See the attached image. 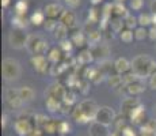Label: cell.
<instances>
[{
	"mask_svg": "<svg viewBox=\"0 0 156 136\" xmlns=\"http://www.w3.org/2000/svg\"><path fill=\"white\" fill-rule=\"evenodd\" d=\"M152 63H154V60L149 56H147V54H140V56L134 57L133 61H132V71H133L140 79L151 76Z\"/></svg>",
	"mask_w": 156,
	"mask_h": 136,
	"instance_id": "6da1fadb",
	"label": "cell"
},
{
	"mask_svg": "<svg viewBox=\"0 0 156 136\" xmlns=\"http://www.w3.org/2000/svg\"><path fill=\"white\" fill-rule=\"evenodd\" d=\"M20 64L18 63V60L11 59V57H5L2 63V74L4 80L7 82H14L16 79H19L20 76Z\"/></svg>",
	"mask_w": 156,
	"mask_h": 136,
	"instance_id": "7a4b0ae2",
	"label": "cell"
},
{
	"mask_svg": "<svg viewBox=\"0 0 156 136\" xmlns=\"http://www.w3.org/2000/svg\"><path fill=\"white\" fill-rule=\"evenodd\" d=\"M26 49L29 50L33 56H44L49 49V44L46 40H44L41 35H29Z\"/></svg>",
	"mask_w": 156,
	"mask_h": 136,
	"instance_id": "3957f363",
	"label": "cell"
},
{
	"mask_svg": "<svg viewBox=\"0 0 156 136\" xmlns=\"http://www.w3.org/2000/svg\"><path fill=\"white\" fill-rule=\"evenodd\" d=\"M29 40V35L25 33V30L22 29H12L8 34V42H10L11 48L15 49H22L26 46Z\"/></svg>",
	"mask_w": 156,
	"mask_h": 136,
	"instance_id": "277c9868",
	"label": "cell"
},
{
	"mask_svg": "<svg viewBox=\"0 0 156 136\" xmlns=\"http://www.w3.org/2000/svg\"><path fill=\"white\" fill-rule=\"evenodd\" d=\"M115 112L113 110L112 108L109 106H102L98 109V113L97 116H95V120L94 121H98L101 124H103V125H112V124H114V121H115Z\"/></svg>",
	"mask_w": 156,
	"mask_h": 136,
	"instance_id": "5b68a950",
	"label": "cell"
},
{
	"mask_svg": "<svg viewBox=\"0 0 156 136\" xmlns=\"http://www.w3.org/2000/svg\"><path fill=\"white\" fill-rule=\"evenodd\" d=\"M79 108L87 119H90V121H94L95 120V116H97L98 109H99L97 102L92 101V99H84V101H82L79 104Z\"/></svg>",
	"mask_w": 156,
	"mask_h": 136,
	"instance_id": "8992f818",
	"label": "cell"
},
{
	"mask_svg": "<svg viewBox=\"0 0 156 136\" xmlns=\"http://www.w3.org/2000/svg\"><path fill=\"white\" fill-rule=\"evenodd\" d=\"M5 101L11 109H19L23 105V99L19 94V90L16 89H8L5 93Z\"/></svg>",
	"mask_w": 156,
	"mask_h": 136,
	"instance_id": "52a82bcc",
	"label": "cell"
},
{
	"mask_svg": "<svg viewBox=\"0 0 156 136\" xmlns=\"http://www.w3.org/2000/svg\"><path fill=\"white\" fill-rule=\"evenodd\" d=\"M14 129L19 136H30L34 128L29 119H18L14 124Z\"/></svg>",
	"mask_w": 156,
	"mask_h": 136,
	"instance_id": "ba28073f",
	"label": "cell"
},
{
	"mask_svg": "<svg viewBox=\"0 0 156 136\" xmlns=\"http://www.w3.org/2000/svg\"><path fill=\"white\" fill-rule=\"evenodd\" d=\"M65 94H67V90H65V87L62 86L61 83H53L50 84L49 87H48V90L45 91V95L48 97H53V98L56 99H60V101H62L64 99Z\"/></svg>",
	"mask_w": 156,
	"mask_h": 136,
	"instance_id": "9c48e42d",
	"label": "cell"
},
{
	"mask_svg": "<svg viewBox=\"0 0 156 136\" xmlns=\"http://www.w3.org/2000/svg\"><path fill=\"white\" fill-rule=\"evenodd\" d=\"M30 61H31L33 68L37 72H40V74H45L48 71V68H49V60L45 56H33Z\"/></svg>",
	"mask_w": 156,
	"mask_h": 136,
	"instance_id": "30bf717a",
	"label": "cell"
},
{
	"mask_svg": "<svg viewBox=\"0 0 156 136\" xmlns=\"http://www.w3.org/2000/svg\"><path fill=\"white\" fill-rule=\"evenodd\" d=\"M88 134L90 136H110V131L107 125H103L98 121H92L90 124Z\"/></svg>",
	"mask_w": 156,
	"mask_h": 136,
	"instance_id": "8fae6325",
	"label": "cell"
},
{
	"mask_svg": "<svg viewBox=\"0 0 156 136\" xmlns=\"http://www.w3.org/2000/svg\"><path fill=\"white\" fill-rule=\"evenodd\" d=\"M62 11H64V8L58 3H49L44 8V14L46 15V18H50V19H56L57 17H61Z\"/></svg>",
	"mask_w": 156,
	"mask_h": 136,
	"instance_id": "7c38bea8",
	"label": "cell"
},
{
	"mask_svg": "<svg viewBox=\"0 0 156 136\" xmlns=\"http://www.w3.org/2000/svg\"><path fill=\"white\" fill-rule=\"evenodd\" d=\"M92 56H94V60H98V61H105L109 56V46L105 44H97L92 46L91 49Z\"/></svg>",
	"mask_w": 156,
	"mask_h": 136,
	"instance_id": "4fadbf2b",
	"label": "cell"
},
{
	"mask_svg": "<svg viewBox=\"0 0 156 136\" xmlns=\"http://www.w3.org/2000/svg\"><path fill=\"white\" fill-rule=\"evenodd\" d=\"M140 101L137 98H133V97H130V98H125L124 101H122V105H121V109H122V113L125 114H130L136 108L140 106Z\"/></svg>",
	"mask_w": 156,
	"mask_h": 136,
	"instance_id": "5bb4252c",
	"label": "cell"
},
{
	"mask_svg": "<svg viewBox=\"0 0 156 136\" xmlns=\"http://www.w3.org/2000/svg\"><path fill=\"white\" fill-rule=\"evenodd\" d=\"M114 69H115L117 74L125 75L126 72H129L132 69V63H129L124 57H119V59H117L114 61Z\"/></svg>",
	"mask_w": 156,
	"mask_h": 136,
	"instance_id": "9a60e30c",
	"label": "cell"
},
{
	"mask_svg": "<svg viewBox=\"0 0 156 136\" xmlns=\"http://www.w3.org/2000/svg\"><path fill=\"white\" fill-rule=\"evenodd\" d=\"M60 23L67 26L68 29H72V27L76 26V15L72 13V11L64 10L61 14V17H60Z\"/></svg>",
	"mask_w": 156,
	"mask_h": 136,
	"instance_id": "2e32d148",
	"label": "cell"
},
{
	"mask_svg": "<svg viewBox=\"0 0 156 136\" xmlns=\"http://www.w3.org/2000/svg\"><path fill=\"white\" fill-rule=\"evenodd\" d=\"M144 89H145V87H144V84L140 80H136V82H133V83H130V84H126V93L130 97L140 95L144 91Z\"/></svg>",
	"mask_w": 156,
	"mask_h": 136,
	"instance_id": "e0dca14e",
	"label": "cell"
},
{
	"mask_svg": "<svg viewBox=\"0 0 156 136\" xmlns=\"http://www.w3.org/2000/svg\"><path fill=\"white\" fill-rule=\"evenodd\" d=\"M53 37L56 38L57 41H65L68 37V27L64 26L62 23H58L57 27L55 29V31H53Z\"/></svg>",
	"mask_w": 156,
	"mask_h": 136,
	"instance_id": "ac0fdd59",
	"label": "cell"
},
{
	"mask_svg": "<svg viewBox=\"0 0 156 136\" xmlns=\"http://www.w3.org/2000/svg\"><path fill=\"white\" fill-rule=\"evenodd\" d=\"M45 105H46V109L50 112V113H55V112H58L60 109H61L62 101L53 98V97H48V98H46V102H45Z\"/></svg>",
	"mask_w": 156,
	"mask_h": 136,
	"instance_id": "d6986e66",
	"label": "cell"
},
{
	"mask_svg": "<svg viewBox=\"0 0 156 136\" xmlns=\"http://www.w3.org/2000/svg\"><path fill=\"white\" fill-rule=\"evenodd\" d=\"M144 116H145V110H144L143 105H140L139 108H136L130 114H129L130 120H132V121H133L134 124H141Z\"/></svg>",
	"mask_w": 156,
	"mask_h": 136,
	"instance_id": "ffe728a7",
	"label": "cell"
},
{
	"mask_svg": "<svg viewBox=\"0 0 156 136\" xmlns=\"http://www.w3.org/2000/svg\"><path fill=\"white\" fill-rule=\"evenodd\" d=\"M19 94H20V97H22L23 102H30V101H33V99H34L35 93H34V90H33L31 87L23 86V87H20V89H19Z\"/></svg>",
	"mask_w": 156,
	"mask_h": 136,
	"instance_id": "44dd1931",
	"label": "cell"
},
{
	"mask_svg": "<svg viewBox=\"0 0 156 136\" xmlns=\"http://www.w3.org/2000/svg\"><path fill=\"white\" fill-rule=\"evenodd\" d=\"M77 60H79L80 64H90V63L94 60L91 49H83L82 52L79 53V56H77Z\"/></svg>",
	"mask_w": 156,
	"mask_h": 136,
	"instance_id": "7402d4cb",
	"label": "cell"
},
{
	"mask_svg": "<svg viewBox=\"0 0 156 136\" xmlns=\"http://www.w3.org/2000/svg\"><path fill=\"white\" fill-rule=\"evenodd\" d=\"M71 41H72V44H73L75 46L82 48V46H84V45H86L87 38H86V35H84V33H83V31H76L73 35H72Z\"/></svg>",
	"mask_w": 156,
	"mask_h": 136,
	"instance_id": "603a6c76",
	"label": "cell"
},
{
	"mask_svg": "<svg viewBox=\"0 0 156 136\" xmlns=\"http://www.w3.org/2000/svg\"><path fill=\"white\" fill-rule=\"evenodd\" d=\"M72 117H73V120L76 123H79V124H87V123H90V119H87V117L83 114V112L80 110V108H79V105H77L76 108L72 110Z\"/></svg>",
	"mask_w": 156,
	"mask_h": 136,
	"instance_id": "cb8c5ba5",
	"label": "cell"
},
{
	"mask_svg": "<svg viewBox=\"0 0 156 136\" xmlns=\"http://www.w3.org/2000/svg\"><path fill=\"white\" fill-rule=\"evenodd\" d=\"M129 13L126 11V8H125V6H124V3H114L113 4V15L114 17H117V18H121V17H126Z\"/></svg>",
	"mask_w": 156,
	"mask_h": 136,
	"instance_id": "d4e9b609",
	"label": "cell"
},
{
	"mask_svg": "<svg viewBox=\"0 0 156 136\" xmlns=\"http://www.w3.org/2000/svg\"><path fill=\"white\" fill-rule=\"evenodd\" d=\"M61 53H62V50L60 49V48H52V49L49 50V53H48V60L57 64V63L61 60Z\"/></svg>",
	"mask_w": 156,
	"mask_h": 136,
	"instance_id": "484cf974",
	"label": "cell"
},
{
	"mask_svg": "<svg viewBox=\"0 0 156 136\" xmlns=\"http://www.w3.org/2000/svg\"><path fill=\"white\" fill-rule=\"evenodd\" d=\"M109 25H110V27H112L113 31H115V33H121V31H122V27L125 26V22H124L122 19H119V18L114 17V18H112V19H110Z\"/></svg>",
	"mask_w": 156,
	"mask_h": 136,
	"instance_id": "4316f807",
	"label": "cell"
},
{
	"mask_svg": "<svg viewBox=\"0 0 156 136\" xmlns=\"http://www.w3.org/2000/svg\"><path fill=\"white\" fill-rule=\"evenodd\" d=\"M12 27L14 29H25L26 26H27V19H26L25 17H20V15H15L12 18Z\"/></svg>",
	"mask_w": 156,
	"mask_h": 136,
	"instance_id": "83f0119b",
	"label": "cell"
},
{
	"mask_svg": "<svg viewBox=\"0 0 156 136\" xmlns=\"http://www.w3.org/2000/svg\"><path fill=\"white\" fill-rule=\"evenodd\" d=\"M109 82L110 87H113V89H118L119 86H121L122 83H124V80H122V76L119 74H114V75H109Z\"/></svg>",
	"mask_w": 156,
	"mask_h": 136,
	"instance_id": "f1b7e54d",
	"label": "cell"
},
{
	"mask_svg": "<svg viewBox=\"0 0 156 136\" xmlns=\"http://www.w3.org/2000/svg\"><path fill=\"white\" fill-rule=\"evenodd\" d=\"M30 22L35 26L42 25V23H45V14L41 13V11H35V13L31 15V18H30Z\"/></svg>",
	"mask_w": 156,
	"mask_h": 136,
	"instance_id": "f546056e",
	"label": "cell"
},
{
	"mask_svg": "<svg viewBox=\"0 0 156 136\" xmlns=\"http://www.w3.org/2000/svg\"><path fill=\"white\" fill-rule=\"evenodd\" d=\"M26 11H27V3H26L25 0H19V2H16V4H15V13H16V15L25 17Z\"/></svg>",
	"mask_w": 156,
	"mask_h": 136,
	"instance_id": "4dcf8cb0",
	"label": "cell"
},
{
	"mask_svg": "<svg viewBox=\"0 0 156 136\" xmlns=\"http://www.w3.org/2000/svg\"><path fill=\"white\" fill-rule=\"evenodd\" d=\"M137 22H139V25L141 27H147L148 25H151L152 23V17L151 14H140L139 18H137Z\"/></svg>",
	"mask_w": 156,
	"mask_h": 136,
	"instance_id": "1f68e13d",
	"label": "cell"
},
{
	"mask_svg": "<svg viewBox=\"0 0 156 136\" xmlns=\"http://www.w3.org/2000/svg\"><path fill=\"white\" fill-rule=\"evenodd\" d=\"M133 35H134L133 30H129V29H125V30H122V31L119 33L121 41L125 42V44H129V42L133 41Z\"/></svg>",
	"mask_w": 156,
	"mask_h": 136,
	"instance_id": "d6a6232c",
	"label": "cell"
},
{
	"mask_svg": "<svg viewBox=\"0 0 156 136\" xmlns=\"http://www.w3.org/2000/svg\"><path fill=\"white\" fill-rule=\"evenodd\" d=\"M101 37H102V34L99 30H91V31L88 33V35H87V40L91 42V44L97 45L98 42L101 41Z\"/></svg>",
	"mask_w": 156,
	"mask_h": 136,
	"instance_id": "836d02e7",
	"label": "cell"
},
{
	"mask_svg": "<svg viewBox=\"0 0 156 136\" xmlns=\"http://www.w3.org/2000/svg\"><path fill=\"white\" fill-rule=\"evenodd\" d=\"M124 22H125L126 29H129V30H133L134 27H136L137 23H139V22H137V18H134L132 14H128L126 17L124 18Z\"/></svg>",
	"mask_w": 156,
	"mask_h": 136,
	"instance_id": "e575fe53",
	"label": "cell"
},
{
	"mask_svg": "<svg viewBox=\"0 0 156 136\" xmlns=\"http://www.w3.org/2000/svg\"><path fill=\"white\" fill-rule=\"evenodd\" d=\"M57 132L62 135H67L71 132V124L68 121H58V125H57Z\"/></svg>",
	"mask_w": 156,
	"mask_h": 136,
	"instance_id": "d590c367",
	"label": "cell"
},
{
	"mask_svg": "<svg viewBox=\"0 0 156 136\" xmlns=\"http://www.w3.org/2000/svg\"><path fill=\"white\" fill-rule=\"evenodd\" d=\"M57 125H58V123L57 121L49 120V121L45 124V127L42 129H44L45 134H55V132H57Z\"/></svg>",
	"mask_w": 156,
	"mask_h": 136,
	"instance_id": "8d00e7d4",
	"label": "cell"
},
{
	"mask_svg": "<svg viewBox=\"0 0 156 136\" xmlns=\"http://www.w3.org/2000/svg\"><path fill=\"white\" fill-rule=\"evenodd\" d=\"M122 80H124L125 86H126V84H130V83H133V82H136V80H140V78L137 76L133 71H130V72H126V74L122 76Z\"/></svg>",
	"mask_w": 156,
	"mask_h": 136,
	"instance_id": "74e56055",
	"label": "cell"
},
{
	"mask_svg": "<svg viewBox=\"0 0 156 136\" xmlns=\"http://www.w3.org/2000/svg\"><path fill=\"white\" fill-rule=\"evenodd\" d=\"M75 97H76V95H75L73 91H67V94H65L64 99H62V104L71 108L72 105L75 104V101H76V98H75Z\"/></svg>",
	"mask_w": 156,
	"mask_h": 136,
	"instance_id": "f35d334b",
	"label": "cell"
},
{
	"mask_svg": "<svg viewBox=\"0 0 156 136\" xmlns=\"http://www.w3.org/2000/svg\"><path fill=\"white\" fill-rule=\"evenodd\" d=\"M34 120H35V125H37V128H44L45 124L49 121L50 119H48V117L44 116V114H35Z\"/></svg>",
	"mask_w": 156,
	"mask_h": 136,
	"instance_id": "ab89813d",
	"label": "cell"
},
{
	"mask_svg": "<svg viewBox=\"0 0 156 136\" xmlns=\"http://www.w3.org/2000/svg\"><path fill=\"white\" fill-rule=\"evenodd\" d=\"M134 37L137 38V40H144V38H147L148 37V30L145 29V27H141V26H139L136 30H134Z\"/></svg>",
	"mask_w": 156,
	"mask_h": 136,
	"instance_id": "60d3db41",
	"label": "cell"
},
{
	"mask_svg": "<svg viewBox=\"0 0 156 136\" xmlns=\"http://www.w3.org/2000/svg\"><path fill=\"white\" fill-rule=\"evenodd\" d=\"M103 76H105L103 72H102L99 68H97L95 69V72H94V75H92V78H91V82L92 83H95V84H98V83H101V82L103 80Z\"/></svg>",
	"mask_w": 156,
	"mask_h": 136,
	"instance_id": "b9f144b4",
	"label": "cell"
},
{
	"mask_svg": "<svg viewBox=\"0 0 156 136\" xmlns=\"http://www.w3.org/2000/svg\"><path fill=\"white\" fill-rule=\"evenodd\" d=\"M72 48H73V44H72L71 40H65V41H61V42H60V49H61L64 53L71 52Z\"/></svg>",
	"mask_w": 156,
	"mask_h": 136,
	"instance_id": "7bdbcfd3",
	"label": "cell"
},
{
	"mask_svg": "<svg viewBox=\"0 0 156 136\" xmlns=\"http://www.w3.org/2000/svg\"><path fill=\"white\" fill-rule=\"evenodd\" d=\"M44 25H45V29L46 30H49V31H55V29L57 27L58 23H57L56 19H50V18H48V19L45 20Z\"/></svg>",
	"mask_w": 156,
	"mask_h": 136,
	"instance_id": "ee69618b",
	"label": "cell"
},
{
	"mask_svg": "<svg viewBox=\"0 0 156 136\" xmlns=\"http://www.w3.org/2000/svg\"><path fill=\"white\" fill-rule=\"evenodd\" d=\"M143 4H144V0H130V8H133L136 11L141 10Z\"/></svg>",
	"mask_w": 156,
	"mask_h": 136,
	"instance_id": "f6af8a7d",
	"label": "cell"
},
{
	"mask_svg": "<svg viewBox=\"0 0 156 136\" xmlns=\"http://www.w3.org/2000/svg\"><path fill=\"white\" fill-rule=\"evenodd\" d=\"M64 2L67 3V6L71 8H76V7H79V4H80V0H64Z\"/></svg>",
	"mask_w": 156,
	"mask_h": 136,
	"instance_id": "bcb514c9",
	"label": "cell"
},
{
	"mask_svg": "<svg viewBox=\"0 0 156 136\" xmlns=\"http://www.w3.org/2000/svg\"><path fill=\"white\" fill-rule=\"evenodd\" d=\"M149 87H151L152 90H156V74L149 76Z\"/></svg>",
	"mask_w": 156,
	"mask_h": 136,
	"instance_id": "7dc6e473",
	"label": "cell"
},
{
	"mask_svg": "<svg viewBox=\"0 0 156 136\" xmlns=\"http://www.w3.org/2000/svg\"><path fill=\"white\" fill-rule=\"evenodd\" d=\"M148 37L151 38L152 41H155V40H156V26H154L152 29H149V30H148Z\"/></svg>",
	"mask_w": 156,
	"mask_h": 136,
	"instance_id": "c3c4849f",
	"label": "cell"
},
{
	"mask_svg": "<svg viewBox=\"0 0 156 136\" xmlns=\"http://www.w3.org/2000/svg\"><path fill=\"white\" fill-rule=\"evenodd\" d=\"M44 129H41V128H34L33 129V132L30 134V136H44Z\"/></svg>",
	"mask_w": 156,
	"mask_h": 136,
	"instance_id": "681fc988",
	"label": "cell"
},
{
	"mask_svg": "<svg viewBox=\"0 0 156 136\" xmlns=\"http://www.w3.org/2000/svg\"><path fill=\"white\" fill-rule=\"evenodd\" d=\"M122 136H134V132L132 131L130 128H128V127H126V128L122 131Z\"/></svg>",
	"mask_w": 156,
	"mask_h": 136,
	"instance_id": "f907efd6",
	"label": "cell"
},
{
	"mask_svg": "<svg viewBox=\"0 0 156 136\" xmlns=\"http://www.w3.org/2000/svg\"><path fill=\"white\" fill-rule=\"evenodd\" d=\"M149 8H151L152 15H156V0H152V2H151V6H149Z\"/></svg>",
	"mask_w": 156,
	"mask_h": 136,
	"instance_id": "816d5d0a",
	"label": "cell"
},
{
	"mask_svg": "<svg viewBox=\"0 0 156 136\" xmlns=\"http://www.w3.org/2000/svg\"><path fill=\"white\" fill-rule=\"evenodd\" d=\"M5 125H7V116H5V114H3V116H2V127H3V128H5Z\"/></svg>",
	"mask_w": 156,
	"mask_h": 136,
	"instance_id": "f5cc1de1",
	"label": "cell"
},
{
	"mask_svg": "<svg viewBox=\"0 0 156 136\" xmlns=\"http://www.w3.org/2000/svg\"><path fill=\"white\" fill-rule=\"evenodd\" d=\"M10 2H11V0H2V6H3V7H7V6L10 4Z\"/></svg>",
	"mask_w": 156,
	"mask_h": 136,
	"instance_id": "db71d44e",
	"label": "cell"
},
{
	"mask_svg": "<svg viewBox=\"0 0 156 136\" xmlns=\"http://www.w3.org/2000/svg\"><path fill=\"white\" fill-rule=\"evenodd\" d=\"M91 2H92V4H94V6H97V4H99L102 0H91Z\"/></svg>",
	"mask_w": 156,
	"mask_h": 136,
	"instance_id": "11a10c76",
	"label": "cell"
},
{
	"mask_svg": "<svg viewBox=\"0 0 156 136\" xmlns=\"http://www.w3.org/2000/svg\"><path fill=\"white\" fill-rule=\"evenodd\" d=\"M152 23H155L156 26V15H152Z\"/></svg>",
	"mask_w": 156,
	"mask_h": 136,
	"instance_id": "9f6ffc18",
	"label": "cell"
},
{
	"mask_svg": "<svg viewBox=\"0 0 156 136\" xmlns=\"http://www.w3.org/2000/svg\"><path fill=\"white\" fill-rule=\"evenodd\" d=\"M122 2H124V0H117V3H122Z\"/></svg>",
	"mask_w": 156,
	"mask_h": 136,
	"instance_id": "6f0895ef",
	"label": "cell"
}]
</instances>
